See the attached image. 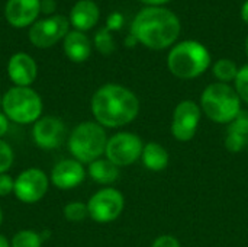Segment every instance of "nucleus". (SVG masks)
<instances>
[{
    "mask_svg": "<svg viewBox=\"0 0 248 247\" xmlns=\"http://www.w3.org/2000/svg\"><path fill=\"white\" fill-rule=\"evenodd\" d=\"M92 114L103 128H122L140 114V99L128 87L116 83L100 86L92 96Z\"/></svg>",
    "mask_w": 248,
    "mask_h": 247,
    "instance_id": "obj_1",
    "label": "nucleus"
},
{
    "mask_svg": "<svg viewBox=\"0 0 248 247\" xmlns=\"http://www.w3.org/2000/svg\"><path fill=\"white\" fill-rule=\"evenodd\" d=\"M182 23L179 16L167 7H144L131 23V33L138 44L155 51L173 47L180 36Z\"/></svg>",
    "mask_w": 248,
    "mask_h": 247,
    "instance_id": "obj_2",
    "label": "nucleus"
},
{
    "mask_svg": "<svg viewBox=\"0 0 248 247\" xmlns=\"http://www.w3.org/2000/svg\"><path fill=\"white\" fill-rule=\"evenodd\" d=\"M212 64L208 48L195 39H186L173 45L167 55L170 73L180 80H192L202 76Z\"/></svg>",
    "mask_w": 248,
    "mask_h": 247,
    "instance_id": "obj_3",
    "label": "nucleus"
},
{
    "mask_svg": "<svg viewBox=\"0 0 248 247\" xmlns=\"http://www.w3.org/2000/svg\"><path fill=\"white\" fill-rule=\"evenodd\" d=\"M241 99L234 86L227 83H211L201 95L202 114L215 124L228 125L243 109Z\"/></svg>",
    "mask_w": 248,
    "mask_h": 247,
    "instance_id": "obj_4",
    "label": "nucleus"
},
{
    "mask_svg": "<svg viewBox=\"0 0 248 247\" xmlns=\"http://www.w3.org/2000/svg\"><path fill=\"white\" fill-rule=\"evenodd\" d=\"M106 130L96 121H84L73 128L68 135V150L77 162L90 165L105 154L108 144Z\"/></svg>",
    "mask_w": 248,
    "mask_h": 247,
    "instance_id": "obj_5",
    "label": "nucleus"
},
{
    "mask_svg": "<svg viewBox=\"0 0 248 247\" xmlns=\"http://www.w3.org/2000/svg\"><path fill=\"white\" fill-rule=\"evenodd\" d=\"M3 114L10 122L28 125L42 116V99L31 87L13 86L1 96Z\"/></svg>",
    "mask_w": 248,
    "mask_h": 247,
    "instance_id": "obj_6",
    "label": "nucleus"
},
{
    "mask_svg": "<svg viewBox=\"0 0 248 247\" xmlns=\"http://www.w3.org/2000/svg\"><path fill=\"white\" fill-rule=\"evenodd\" d=\"M142 150L144 141L140 135L129 131H121L109 137L105 150V157L121 169L128 167L135 162L141 160Z\"/></svg>",
    "mask_w": 248,
    "mask_h": 247,
    "instance_id": "obj_7",
    "label": "nucleus"
},
{
    "mask_svg": "<svg viewBox=\"0 0 248 247\" xmlns=\"http://www.w3.org/2000/svg\"><path fill=\"white\" fill-rule=\"evenodd\" d=\"M125 208V197L115 188H102L87 201L89 217L99 224H108L121 217Z\"/></svg>",
    "mask_w": 248,
    "mask_h": 247,
    "instance_id": "obj_8",
    "label": "nucleus"
},
{
    "mask_svg": "<svg viewBox=\"0 0 248 247\" xmlns=\"http://www.w3.org/2000/svg\"><path fill=\"white\" fill-rule=\"evenodd\" d=\"M201 119L202 109L199 103L190 99L179 102L171 115V135L180 143H187L193 140L198 132Z\"/></svg>",
    "mask_w": 248,
    "mask_h": 247,
    "instance_id": "obj_9",
    "label": "nucleus"
},
{
    "mask_svg": "<svg viewBox=\"0 0 248 247\" xmlns=\"http://www.w3.org/2000/svg\"><path fill=\"white\" fill-rule=\"evenodd\" d=\"M49 178L44 170L31 167L23 170L15 179V197L23 204H36L48 192Z\"/></svg>",
    "mask_w": 248,
    "mask_h": 247,
    "instance_id": "obj_10",
    "label": "nucleus"
},
{
    "mask_svg": "<svg viewBox=\"0 0 248 247\" xmlns=\"http://www.w3.org/2000/svg\"><path fill=\"white\" fill-rule=\"evenodd\" d=\"M68 33V19L62 15L36 20L29 29V41L38 48H48Z\"/></svg>",
    "mask_w": 248,
    "mask_h": 247,
    "instance_id": "obj_11",
    "label": "nucleus"
},
{
    "mask_svg": "<svg viewBox=\"0 0 248 247\" xmlns=\"http://www.w3.org/2000/svg\"><path fill=\"white\" fill-rule=\"evenodd\" d=\"M67 137L65 124L57 116H41L32 130V138L35 144L42 150L58 148Z\"/></svg>",
    "mask_w": 248,
    "mask_h": 247,
    "instance_id": "obj_12",
    "label": "nucleus"
},
{
    "mask_svg": "<svg viewBox=\"0 0 248 247\" xmlns=\"http://www.w3.org/2000/svg\"><path fill=\"white\" fill-rule=\"evenodd\" d=\"M86 173L87 172L83 163L77 162L76 159H65L58 162L52 167L49 181L55 188L61 191H68L81 185L86 179Z\"/></svg>",
    "mask_w": 248,
    "mask_h": 247,
    "instance_id": "obj_13",
    "label": "nucleus"
},
{
    "mask_svg": "<svg viewBox=\"0 0 248 247\" xmlns=\"http://www.w3.org/2000/svg\"><path fill=\"white\" fill-rule=\"evenodd\" d=\"M7 74L15 86L29 87L36 79L38 67L35 60L29 54L17 52L12 55L7 63Z\"/></svg>",
    "mask_w": 248,
    "mask_h": 247,
    "instance_id": "obj_14",
    "label": "nucleus"
},
{
    "mask_svg": "<svg viewBox=\"0 0 248 247\" xmlns=\"http://www.w3.org/2000/svg\"><path fill=\"white\" fill-rule=\"evenodd\" d=\"M6 19L15 28H25L36 19L41 12V0H7Z\"/></svg>",
    "mask_w": 248,
    "mask_h": 247,
    "instance_id": "obj_15",
    "label": "nucleus"
},
{
    "mask_svg": "<svg viewBox=\"0 0 248 247\" xmlns=\"http://www.w3.org/2000/svg\"><path fill=\"white\" fill-rule=\"evenodd\" d=\"M100 12L94 1L92 0H80L77 1L70 12V22L76 28V31H89L99 20Z\"/></svg>",
    "mask_w": 248,
    "mask_h": 247,
    "instance_id": "obj_16",
    "label": "nucleus"
},
{
    "mask_svg": "<svg viewBox=\"0 0 248 247\" xmlns=\"http://www.w3.org/2000/svg\"><path fill=\"white\" fill-rule=\"evenodd\" d=\"M64 52L73 63H83L92 54V42L84 32L70 31L64 38Z\"/></svg>",
    "mask_w": 248,
    "mask_h": 247,
    "instance_id": "obj_17",
    "label": "nucleus"
},
{
    "mask_svg": "<svg viewBox=\"0 0 248 247\" xmlns=\"http://www.w3.org/2000/svg\"><path fill=\"white\" fill-rule=\"evenodd\" d=\"M141 162L145 169L151 172H161L169 166L170 154H169V150L163 144L157 141H148L144 144Z\"/></svg>",
    "mask_w": 248,
    "mask_h": 247,
    "instance_id": "obj_18",
    "label": "nucleus"
},
{
    "mask_svg": "<svg viewBox=\"0 0 248 247\" xmlns=\"http://www.w3.org/2000/svg\"><path fill=\"white\" fill-rule=\"evenodd\" d=\"M119 167L106 157H100L92 162L87 167V175L99 185H112L119 179Z\"/></svg>",
    "mask_w": 248,
    "mask_h": 247,
    "instance_id": "obj_19",
    "label": "nucleus"
},
{
    "mask_svg": "<svg viewBox=\"0 0 248 247\" xmlns=\"http://www.w3.org/2000/svg\"><path fill=\"white\" fill-rule=\"evenodd\" d=\"M238 70H240V67L231 58H219L212 66V73H214L215 79L219 83H227V84H230L231 82L234 83V80L238 74Z\"/></svg>",
    "mask_w": 248,
    "mask_h": 247,
    "instance_id": "obj_20",
    "label": "nucleus"
},
{
    "mask_svg": "<svg viewBox=\"0 0 248 247\" xmlns=\"http://www.w3.org/2000/svg\"><path fill=\"white\" fill-rule=\"evenodd\" d=\"M42 237L33 230H20L17 231L10 242V247H41Z\"/></svg>",
    "mask_w": 248,
    "mask_h": 247,
    "instance_id": "obj_21",
    "label": "nucleus"
},
{
    "mask_svg": "<svg viewBox=\"0 0 248 247\" xmlns=\"http://www.w3.org/2000/svg\"><path fill=\"white\" fill-rule=\"evenodd\" d=\"M94 47L103 55H110L115 51V41L108 28H102L94 35Z\"/></svg>",
    "mask_w": 248,
    "mask_h": 247,
    "instance_id": "obj_22",
    "label": "nucleus"
},
{
    "mask_svg": "<svg viewBox=\"0 0 248 247\" xmlns=\"http://www.w3.org/2000/svg\"><path fill=\"white\" fill-rule=\"evenodd\" d=\"M64 218L70 223H80L83 220H86L89 217V210H87V204L84 202H70L64 207L62 210Z\"/></svg>",
    "mask_w": 248,
    "mask_h": 247,
    "instance_id": "obj_23",
    "label": "nucleus"
},
{
    "mask_svg": "<svg viewBox=\"0 0 248 247\" xmlns=\"http://www.w3.org/2000/svg\"><path fill=\"white\" fill-rule=\"evenodd\" d=\"M227 132H232L248 138V111L241 109V112L227 125Z\"/></svg>",
    "mask_w": 248,
    "mask_h": 247,
    "instance_id": "obj_24",
    "label": "nucleus"
},
{
    "mask_svg": "<svg viewBox=\"0 0 248 247\" xmlns=\"http://www.w3.org/2000/svg\"><path fill=\"white\" fill-rule=\"evenodd\" d=\"M234 89L238 93L241 102L248 105V64L240 67L238 74L234 80Z\"/></svg>",
    "mask_w": 248,
    "mask_h": 247,
    "instance_id": "obj_25",
    "label": "nucleus"
},
{
    "mask_svg": "<svg viewBox=\"0 0 248 247\" xmlns=\"http://www.w3.org/2000/svg\"><path fill=\"white\" fill-rule=\"evenodd\" d=\"M224 144L230 153H241L248 146V138H244V137L232 134V132H225Z\"/></svg>",
    "mask_w": 248,
    "mask_h": 247,
    "instance_id": "obj_26",
    "label": "nucleus"
},
{
    "mask_svg": "<svg viewBox=\"0 0 248 247\" xmlns=\"http://www.w3.org/2000/svg\"><path fill=\"white\" fill-rule=\"evenodd\" d=\"M13 160H15V154L12 147L6 141L0 140V175L6 173L12 167Z\"/></svg>",
    "mask_w": 248,
    "mask_h": 247,
    "instance_id": "obj_27",
    "label": "nucleus"
},
{
    "mask_svg": "<svg viewBox=\"0 0 248 247\" xmlns=\"http://www.w3.org/2000/svg\"><path fill=\"white\" fill-rule=\"evenodd\" d=\"M151 247H182V245L177 237L171 234H161L153 242Z\"/></svg>",
    "mask_w": 248,
    "mask_h": 247,
    "instance_id": "obj_28",
    "label": "nucleus"
},
{
    "mask_svg": "<svg viewBox=\"0 0 248 247\" xmlns=\"http://www.w3.org/2000/svg\"><path fill=\"white\" fill-rule=\"evenodd\" d=\"M13 189H15V181L7 173H1L0 175V197L10 195Z\"/></svg>",
    "mask_w": 248,
    "mask_h": 247,
    "instance_id": "obj_29",
    "label": "nucleus"
},
{
    "mask_svg": "<svg viewBox=\"0 0 248 247\" xmlns=\"http://www.w3.org/2000/svg\"><path fill=\"white\" fill-rule=\"evenodd\" d=\"M122 25H124V15L119 13V12H115V13L109 15L108 19H106V28L109 31H118V29L122 28Z\"/></svg>",
    "mask_w": 248,
    "mask_h": 247,
    "instance_id": "obj_30",
    "label": "nucleus"
},
{
    "mask_svg": "<svg viewBox=\"0 0 248 247\" xmlns=\"http://www.w3.org/2000/svg\"><path fill=\"white\" fill-rule=\"evenodd\" d=\"M9 119H7V116L3 114V112H0V140H1V137H4L6 134H7V130H9Z\"/></svg>",
    "mask_w": 248,
    "mask_h": 247,
    "instance_id": "obj_31",
    "label": "nucleus"
},
{
    "mask_svg": "<svg viewBox=\"0 0 248 247\" xmlns=\"http://www.w3.org/2000/svg\"><path fill=\"white\" fill-rule=\"evenodd\" d=\"M55 1L54 0H42L41 1V12H44V13H52L54 10H55Z\"/></svg>",
    "mask_w": 248,
    "mask_h": 247,
    "instance_id": "obj_32",
    "label": "nucleus"
},
{
    "mask_svg": "<svg viewBox=\"0 0 248 247\" xmlns=\"http://www.w3.org/2000/svg\"><path fill=\"white\" fill-rule=\"evenodd\" d=\"M140 1L147 4L148 7H153V6H163V4H166V3H169L171 0H140Z\"/></svg>",
    "mask_w": 248,
    "mask_h": 247,
    "instance_id": "obj_33",
    "label": "nucleus"
},
{
    "mask_svg": "<svg viewBox=\"0 0 248 247\" xmlns=\"http://www.w3.org/2000/svg\"><path fill=\"white\" fill-rule=\"evenodd\" d=\"M137 44H138L137 38H135V36H134V35H132V33L129 32V35H128V36L125 38V45L131 48V47H135Z\"/></svg>",
    "mask_w": 248,
    "mask_h": 247,
    "instance_id": "obj_34",
    "label": "nucleus"
},
{
    "mask_svg": "<svg viewBox=\"0 0 248 247\" xmlns=\"http://www.w3.org/2000/svg\"><path fill=\"white\" fill-rule=\"evenodd\" d=\"M241 17H243V20L248 25V0L244 1V4L241 7Z\"/></svg>",
    "mask_w": 248,
    "mask_h": 247,
    "instance_id": "obj_35",
    "label": "nucleus"
},
{
    "mask_svg": "<svg viewBox=\"0 0 248 247\" xmlns=\"http://www.w3.org/2000/svg\"><path fill=\"white\" fill-rule=\"evenodd\" d=\"M0 247H10V242L3 234H0Z\"/></svg>",
    "mask_w": 248,
    "mask_h": 247,
    "instance_id": "obj_36",
    "label": "nucleus"
},
{
    "mask_svg": "<svg viewBox=\"0 0 248 247\" xmlns=\"http://www.w3.org/2000/svg\"><path fill=\"white\" fill-rule=\"evenodd\" d=\"M244 49H246V55L248 57V36H247V39H246V45H244Z\"/></svg>",
    "mask_w": 248,
    "mask_h": 247,
    "instance_id": "obj_37",
    "label": "nucleus"
},
{
    "mask_svg": "<svg viewBox=\"0 0 248 247\" xmlns=\"http://www.w3.org/2000/svg\"><path fill=\"white\" fill-rule=\"evenodd\" d=\"M1 223H3V213H1V208H0V226H1Z\"/></svg>",
    "mask_w": 248,
    "mask_h": 247,
    "instance_id": "obj_38",
    "label": "nucleus"
},
{
    "mask_svg": "<svg viewBox=\"0 0 248 247\" xmlns=\"http://www.w3.org/2000/svg\"><path fill=\"white\" fill-rule=\"evenodd\" d=\"M0 106H1V96H0Z\"/></svg>",
    "mask_w": 248,
    "mask_h": 247,
    "instance_id": "obj_39",
    "label": "nucleus"
}]
</instances>
